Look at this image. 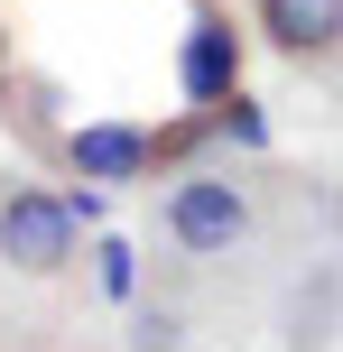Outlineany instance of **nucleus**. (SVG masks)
<instances>
[{
  "label": "nucleus",
  "instance_id": "obj_1",
  "mask_svg": "<svg viewBox=\"0 0 343 352\" xmlns=\"http://www.w3.org/2000/svg\"><path fill=\"white\" fill-rule=\"evenodd\" d=\"M158 232L186 250V260H232V250L260 232V204H251V186H241V176L186 167L177 186H167V204H158Z\"/></svg>",
  "mask_w": 343,
  "mask_h": 352
},
{
  "label": "nucleus",
  "instance_id": "obj_2",
  "mask_svg": "<svg viewBox=\"0 0 343 352\" xmlns=\"http://www.w3.org/2000/svg\"><path fill=\"white\" fill-rule=\"evenodd\" d=\"M74 250H84L74 195H56V186H10L0 195V260H10L19 278H65Z\"/></svg>",
  "mask_w": 343,
  "mask_h": 352
},
{
  "label": "nucleus",
  "instance_id": "obj_3",
  "mask_svg": "<svg viewBox=\"0 0 343 352\" xmlns=\"http://www.w3.org/2000/svg\"><path fill=\"white\" fill-rule=\"evenodd\" d=\"M65 167L93 176V186H140V176L158 167V140L130 130V121H84V130L65 140Z\"/></svg>",
  "mask_w": 343,
  "mask_h": 352
},
{
  "label": "nucleus",
  "instance_id": "obj_4",
  "mask_svg": "<svg viewBox=\"0 0 343 352\" xmlns=\"http://www.w3.org/2000/svg\"><path fill=\"white\" fill-rule=\"evenodd\" d=\"M260 37H269L278 56H297V65H316V56L343 47V0H251Z\"/></svg>",
  "mask_w": 343,
  "mask_h": 352
},
{
  "label": "nucleus",
  "instance_id": "obj_5",
  "mask_svg": "<svg viewBox=\"0 0 343 352\" xmlns=\"http://www.w3.org/2000/svg\"><path fill=\"white\" fill-rule=\"evenodd\" d=\"M186 93H195V111H214V102L241 93V37H232L223 10H204L195 28H186Z\"/></svg>",
  "mask_w": 343,
  "mask_h": 352
},
{
  "label": "nucleus",
  "instance_id": "obj_6",
  "mask_svg": "<svg viewBox=\"0 0 343 352\" xmlns=\"http://www.w3.org/2000/svg\"><path fill=\"white\" fill-rule=\"evenodd\" d=\"M214 130H223V140H241V148H260V140H269V130H260V111L241 102V93H232V102H214Z\"/></svg>",
  "mask_w": 343,
  "mask_h": 352
},
{
  "label": "nucleus",
  "instance_id": "obj_7",
  "mask_svg": "<svg viewBox=\"0 0 343 352\" xmlns=\"http://www.w3.org/2000/svg\"><path fill=\"white\" fill-rule=\"evenodd\" d=\"M177 334H186V324L167 316V306H148V316L130 324V343H140V352H177Z\"/></svg>",
  "mask_w": 343,
  "mask_h": 352
}]
</instances>
